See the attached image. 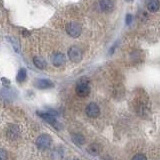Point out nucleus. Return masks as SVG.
Wrapping results in <instances>:
<instances>
[{"label":"nucleus","instance_id":"nucleus-1","mask_svg":"<svg viewBox=\"0 0 160 160\" xmlns=\"http://www.w3.org/2000/svg\"><path fill=\"white\" fill-rule=\"evenodd\" d=\"M76 93L80 97H87L90 93V86H89V81L86 78H81L79 79L76 83Z\"/></svg>","mask_w":160,"mask_h":160},{"label":"nucleus","instance_id":"nucleus-2","mask_svg":"<svg viewBox=\"0 0 160 160\" xmlns=\"http://www.w3.org/2000/svg\"><path fill=\"white\" fill-rule=\"evenodd\" d=\"M51 143H52V139L48 134H42L38 136V138L36 139V146L40 150L48 149L51 146Z\"/></svg>","mask_w":160,"mask_h":160},{"label":"nucleus","instance_id":"nucleus-3","mask_svg":"<svg viewBox=\"0 0 160 160\" xmlns=\"http://www.w3.org/2000/svg\"><path fill=\"white\" fill-rule=\"evenodd\" d=\"M66 32L71 37H78L82 32L81 25L76 22H70L66 25Z\"/></svg>","mask_w":160,"mask_h":160},{"label":"nucleus","instance_id":"nucleus-4","mask_svg":"<svg viewBox=\"0 0 160 160\" xmlns=\"http://www.w3.org/2000/svg\"><path fill=\"white\" fill-rule=\"evenodd\" d=\"M68 57L74 63H78L82 60V51L77 46H71L68 50Z\"/></svg>","mask_w":160,"mask_h":160},{"label":"nucleus","instance_id":"nucleus-5","mask_svg":"<svg viewBox=\"0 0 160 160\" xmlns=\"http://www.w3.org/2000/svg\"><path fill=\"white\" fill-rule=\"evenodd\" d=\"M85 112H86L88 117H90V118H96V117L99 116V114H100V108H99V106L96 103L91 102V103H89L86 106Z\"/></svg>","mask_w":160,"mask_h":160},{"label":"nucleus","instance_id":"nucleus-6","mask_svg":"<svg viewBox=\"0 0 160 160\" xmlns=\"http://www.w3.org/2000/svg\"><path fill=\"white\" fill-rule=\"evenodd\" d=\"M20 135V129L17 125H10L7 129V137L11 140H16Z\"/></svg>","mask_w":160,"mask_h":160},{"label":"nucleus","instance_id":"nucleus-7","mask_svg":"<svg viewBox=\"0 0 160 160\" xmlns=\"http://www.w3.org/2000/svg\"><path fill=\"white\" fill-rule=\"evenodd\" d=\"M38 114H39V116L41 117L42 119H44L47 123L51 124L52 126L56 127V128L59 127L58 121L56 120V118L54 117V115H52L51 113H38Z\"/></svg>","mask_w":160,"mask_h":160},{"label":"nucleus","instance_id":"nucleus-8","mask_svg":"<svg viewBox=\"0 0 160 160\" xmlns=\"http://www.w3.org/2000/svg\"><path fill=\"white\" fill-rule=\"evenodd\" d=\"M65 61H66V59H65V56H64L63 53L56 52L55 54H53V56H52V63H53L54 66H56V67L62 66V65L65 64Z\"/></svg>","mask_w":160,"mask_h":160},{"label":"nucleus","instance_id":"nucleus-9","mask_svg":"<svg viewBox=\"0 0 160 160\" xmlns=\"http://www.w3.org/2000/svg\"><path fill=\"white\" fill-rule=\"evenodd\" d=\"M113 2L111 0H100L99 3H98V7L100 8L101 11H105V12H108V11H111L113 9Z\"/></svg>","mask_w":160,"mask_h":160},{"label":"nucleus","instance_id":"nucleus-10","mask_svg":"<svg viewBox=\"0 0 160 160\" xmlns=\"http://www.w3.org/2000/svg\"><path fill=\"white\" fill-rule=\"evenodd\" d=\"M53 86H54L53 82L47 79H39L36 81V87L39 89H48V88H52Z\"/></svg>","mask_w":160,"mask_h":160},{"label":"nucleus","instance_id":"nucleus-11","mask_svg":"<svg viewBox=\"0 0 160 160\" xmlns=\"http://www.w3.org/2000/svg\"><path fill=\"white\" fill-rule=\"evenodd\" d=\"M147 8L150 12H156L160 8L159 0H147Z\"/></svg>","mask_w":160,"mask_h":160},{"label":"nucleus","instance_id":"nucleus-12","mask_svg":"<svg viewBox=\"0 0 160 160\" xmlns=\"http://www.w3.org/2000/svg\"><path fill=\"white\" fill-rule=\"evenodd\" d=\"M87 151L89 154L94 155L95 156V155H98L100 153V151H101V146L97 143H92L89 145V147L87 148Z\"/></svg>","mask_w":160,"mask_h":160},{"label":"nucleus","instance_id":"nucleus-13","mask_svg":"<svg viewBox=\"0 0 160 160\" xmlns=\"http://www.w3.org/2000/svg\"><path fill=\"white\" fill-rule=\"evenodd\" d=\"M33 63L38 69H44L45 67H46V61H45L42 57H38V56L34 57L33 58Z\"/></svg>","mask_w":160,"mask_h":160},{"label":"nucleus","instance_id":"nucleus-14","mask_svg":"<svg viewBox=\"0 0 160 160\" xmlns=\"http://www.w3.org/2000/svg\"><path fill=\"white\" fill-rule=\"evenodd\" d=\"M72 141L76 145H83L85 143V138L82 134L74 133V134H72Z\"/></svg>","mask_w":160,"mask_h":160},{"label":"nucleus","instance_id":"nucleus-15","mask_svg":"<svg viewBox=\"0 0 160 160\" xmlns=\"http://www.w3.org/2000/svg\"><path fill=\"white\" fill-rule=\"evenodd\" d=\"M27 77V72H26V70H25L24 68H21L18 71L17 73V76H16V79H17V81L18 82H23L25 79H26Z\"/></svg>","mask_w":160,"mask_h":160},{"label":"nucleus","instance_id":"nucleus-16","mask_svg":"<svg viewBox=\"0 0 160 160\" xmlns=\"http://www.w3.org/2000/svg\"><path fill=\"white\" fill-rule=\"evenodd\" d=\"M131 160H147V157L142 153H138L136 155H134Z\"/></svg>","mask_w":160,"mask_h":160},{"label":"nucleus","instance_id":"nucleus-17","mask_svg":"<svg viewBox=\"0 0 160 160\" xmlns=\"http://www.w3.org/2000/svg\"><path fill=\"white\" fill-rule=\"evenodd\" d=\"M8 154L6 152V150L0 148V160H7Z\"/></svg>","mask_w":160,"mask_h":160},{"label":"nucleus","instance_id":"nucleus-18","mask_svg":"<svg viewBox=\"0 0 160 160\" xmlns=\"http://www.w3.org/2000/svg\"><path fill=\"white\" fill-rule=\"evenodd\" d=\"M132 20H133L132 15L131 14H127L126 18H125V23H126L127 25H130V24H131V22H132Z\"/></svg>","mask_w":160,"mask_h":160},{"label":"nucleus","instance_id":"nucleus-19","mask_svg":"<svg viewBox=\"0 0 160 160\" xmlns=\"http://www.w3.org/2000/svg\"><path fill=\"white\" fill-rule=\"evenodd\" d=\"M73 160H78V159H73Z\"/></svg>","mask_w":160,"mask_h":160}]
</instances>
